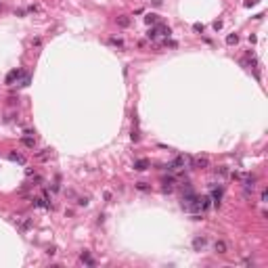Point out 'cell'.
<instances>
[{
  "instance_id": "obj_1",
  "label": "cell",
  "mask_w": 268,
  "mask_h": 268,
  "mask_svg": "<svg viewBox=\"0 0 268 268\" xmlns=\"http://www.w3.org/2000/svg\"><path fill=\"white\" fill-rule=\"evenodd\" d=\"M191 165L197 168V170H203V168L210 165V161H208V157H193V159H191Z\"/></svg>"
},
{
  "instance_id": "obj_2",
  "label": "cell",
  "mask_w": 268,
  "mask_h": 268,
  "mask_svg": "<svg viewBox=\"0 0 268 268\" xmlns=\"http://www.w3.org/2000/svg\"><path fill=\"white\" fill-rule=\"evenodd\" d=\"M243 65H245V67H251V69H256V67H258V59L254 57V52H247V55L243 57Z\"/></svg>"
},
{
  "instance_id": "obj_3",
  "label": "cell",
  "mask_w": 268,
  "mask_h": 268,
  "mask_svg": "<svg viewBox=\"0 0 268 268\" xmlns=\"http://www.w3.org/2000/svg\"><path fill=\"white\" fill-rule=\"evenodd\" d=\"M214 251H216V254H220V256H224V254L228 251V245H226V241L218 239V241L214 243Z\"/></svg>"
},
{
  "instance_id": "obj_4",
  "label": "cell",
  "mask_w": 268,
  "mask_h": 268,
  "mask_svg": "<svg viewBox=\"0 0 268 268\" xmlns=\"http://www.w3.org/2000/svg\"><path fill=\"white\" fill-rule=\"evenodd\" d=\"M205 245H208V239H205V237H195V239H193V249H195V251H201Z\"/></svg>"
},
{
  "instance_id": "obj_5",
  "label": "cell",
  "mask_w": 268,
  "mask_h": 268,
  "mask_svg": "<svg viewBox=\"0 0 268 268\" xmlns=\"http://www.w3.org/2000/svg\"><path fill=\"white\" fill-rule=\"evenodd\" d=\"M80 260H82V264H86V266H96V262L92 260V256H90V254H88L86 249H84V251L80 254Z\"/></svg>"
},
{
  "instance_id": "obj_6",
  "label": "cell",
  "mask_w": 268,
  "mask_h": 268,
  "mask_svg": "<svg viewBox=\"0 0 268 268\" xmlns=\"http://www.w3.org/2000/svg\"><path fill=\"white\" fill-rule=\"evenodd\" d=\"M149 165H151L149 159H136V161H134V170H136V172H145Z\"/></svg>"
},
{
  "instance_id": "obj_7",
  "label": "cell",
  "mask_w": 268,
  "mask_h": 268,
  "mask_svg": "<svg viewBox=\"0 0 268 268\" xmlns=\"http://www.w3.org/2000/svg\"><path fill=\"white\" fill-rule=\"evenodd\" d=\"M25 71L23 69H13L11 73H9V76H6V84H13V82L17 80V78H21V76H23Z\"/></svg>"
},
{
  "instance_id": "obj_8",
  "label": "cell",
  "mask_w": 268,
  "mask_h": 268,
  "mask_svg": "<svg viewBox=\"0 0 268 268\" xmlns=\"http://www.w3.org/2000/svg\"><path fill=\"white\" fill-rule=\"evenodd\" d=\"M199 203H201V212L210 210V208H212V197H203V199H199Z\"/></svg>"
},
{
  "instance_id": "obj_9",
  "label": "cell",
  "mask_w": 268,
  "mask_h": 268,
  "mask_svg": "<svg viewBox=\"0 0 268 268\" xmlns=\"http://www.w3.org/2000/svg\"><path fill=\"white\" fill-rule=\"evenodd\" d=\"M21 142H23L27 149H34V147H36V140L32 138V136H23V138H21Z\"/></svg>"
},
{
  "instance_id": "obj_10",
  "label": "cell",
  "mask_w": 268,
  "mask_h": 268,
  "mask_svg": "<svg viewBox=\"0 0 268 268\" xmlns=\"http://www.w3.org/2000/svg\"><path fill=\"white\" fill-rule=\"evenodd\" d=\"M115 23L119 25V27H128V25H130V19H128V17H117Z\"/></svg>"
},
{
  "instance_id": "obj_11",
  "label": "cell",
  "mask_w": 268,
  "mask_h": 268,
  "mask_svg": "<svg viewBox=\"0 0 268 268\" xmlns=\"http://www.w3.org/2000/svg\"><path fill=\"white\" fill-rule=\"evenodd\" d=\"M145 21H147L149 25H155L157 23V15H155V13H149V15L145 17Z\"/></svg>"
},
{
  "instance_id": "obj_12",
  "label": "cell",
  "mask_w": 268,
  "mask_h": 268,
  "mask_svg": "<svg viewBox=\"0 0 268 268\" xmlns=\"http://www.w3.org/2000/svg\"><path fill=\"white\" fill-rule=\"evenodd\" d=\"M9 159H11V161H19V163H25L23 155H19V153H11V155H9Z\"/></svg>"
},
{
  "instance_id": "obj_13",
  "label": "cell",
  "mask_w": 268,
  "mask_h": 268,
  "mask_svg": "<svg viewBox=\"0 0 268 268\" xmlns=\"http://www.w3.org/2000/svg\"><path fill=\"white\" fill-rule=\"evenodd\" d=\"M109 44H111V46H117V48H124V42H122L119 38H109Z\"/></svg>"
},
{
  "instance_id": "obj_14",
  "label": "cell",
  "mask_w": 268,
  "mask_h": 268,
  "mask_svg": "<svg viewBox=\"0 0 268 268\" xmlns=\"http://www.w3.org/2000/svg\"><path fill=\"white\" fill-rule=\"evenodd\" d=\"M147 38H149V40H155V38H157V27H151L149 34H147Z\"/></svg>"
},
{
  "instance_id": "obj_15",
  "label": "cell",
  "mask_w": 268,
  "mask_h": 268,
  "mask_svg": "<svg viewBox=\"0 0 268 268\" xmlns=\"http://www.w3.org/2000/svg\"><path fill=\"white\" fill-rule=\"evenodd\" d=\"M237 42H239L237 34H233V36H228V38H226V44H237Z\"/></svg>"
},
{
  "instance_id": "obj_16",
  "label": "cell",
  "mask_w": 268,
  "mask_h": 268,
  "mask_svg": "<svg viewBox=\"0 0 268 268\" xmlns=\"http://www.w3.org/2000/svg\"><path fill=\"white\" fill-rule=\"evenodd\" d=\"M136 188H138V191H149V184H147V182H136Z\"/></svg>"
},
{
  "instance_id": "obj_17",
  "label": "cell",
  "mask_w": 268,
  "mask_h": 268,
  "mask_svg": "<svg viewBox=\"0 0 268 268\" xmlns=\"http://www.w3.org/2000/svg\"><path fill=\"white\" fill-rule=\"evenodd\" d=\"M216 174H220V176H226V174H228V170H226L224 165H220V168H216Z\"/></svg>"
},
{
  "instance_id": "obj_18",
  "label": "cell",
  "mask_w": 268,
  "mask_h": 268,
  "mask_svg": "<svg viewBox=\"0 0 268 268\" xmlns=\"http://www.w3.org/2000/svg\"><path fill=\"white\" fill-rule=\"evenodd\" d=\"M266 199H268V191H266V188H262V193H260V201L266 203Z\"/></svg>"
},
{
  "instance_id": "obj_19",
  "label": "cell",
  "mask_w": 268,
  "mask_h": 268,
  "mask_svg": "<svg viewBox=\"0 0 268 268\" xmlns=\"http://www.w3.org/2000/svg\"><path fill=\"white\" fill-rule=\"evenodd\" d=\"M9 105H19V99H15V96H11V99H9Z\"/></svg>"
},
{
  "instance_id": "obj_20",
  "label": "cell",
  "mask_w": 268,
  "mask_h": 268,
  "mask_svg": "<svg viewBox=\"0 0 268 268\" xmlns=\"http://www.w3.org/2000/svg\"><path fill=\"white\" fill-rule=\"evenodd\" d=\"M48 151H50V149H44V151H40V153H38V157H40V159H44V157L48 155Z\"/></svg>"
},
{
  "instance_id": "obj_21",
  "label": "cell",
  "mask_w": 268,
  "mask_h": 268,
  "mask_svg": "<svg viewBox=\"0 0 268 268\" xmlns=\"http://www.w3.org/2000/svg\"><path fill=\"white\" fill-rule=\"evenodd\" d=\"M78 205H88V199H86V197H80V199H78Z\"/></svg>"
},
{
  "instance_id": "obj_22",
  "label": "cell",
  "mask_w": 268,
  "mask_h": 268,
  "mask_svg": "<svg viewBox=\"0 0 268 268\" xmlns=\"http://www.w3.org/2000/svg\"><path fill=\"white\" fill-rule=\"evenodd\" d=\"M193 29H195V32H203V25H201V23H195V25H193Z\"/></svg>"
},
{
  "instance_id": "obj_23",
  "label": "cell",
  "mask_w": 268,
  "mask_h": 268,
  "mask_svg": "<svg viewBox=\"0 0 268 268\" xmlns=\"http://www.w3.org/2000/svg\"><path fill=\"white\" fill-rule=\"evenodd\" d=\"M151 4H153V6H159V4H161V0H151Z\"/></svg>"
}]
</instances>
